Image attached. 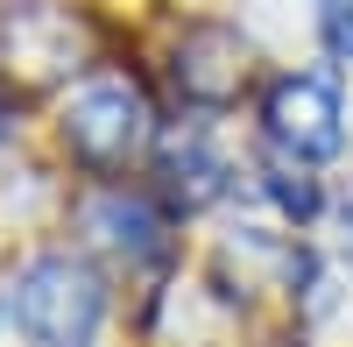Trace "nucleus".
Listing matches in <instances>:
<instances>
[{
  "label": "nucleus",
  "mask_w": 353,
  "mask_h": 347,
  "mask_svg": "<svg viewBox=\"0 0 353 347\" xmlns=\"http://www.w3.org/2000/svg\"><path fill=\"white\" fill-rule=\"evenodd\" d=\"M64 142H71V156L92 163V170H128L149 149V100H141L128 78L78 85L71 106H64Z\"/></svg>",
  "instance_id": "obj_3"
},
{
  "label": "nucleus",
  "mask_w": 353,
  "mask_h": 347,
  "mask_svg": "<svg viewBox=\"0 0 353 347\" xmlns=\"http://www.w3.org/2000/svg\"><path fill=\"white\" fill-rule=\"evenodd\" d=\"M176 85L198 106H233L248 93V43L219 21H198L184 36V50H176Z\"/></svg>",
  "instance_id": "obj_4"
},
{
  "label": "nucleus",
  "mask_w": 353,
  "mask_h": 347,
  "mask_svg": "<svg viewBox=\"0 0 353 347\" xmlns=\"http://www.w3.org/2000/svg\"><path fill=\"white\" fill-rule=\"evenodd\" d=\"M163 170H170V198H184V206H205V198H219V156L205 149V135H176L163 149Z\"/></svg>",
  "instance_id": "obj_5"
},
{
  "label": "nucleus",
  "mask_w": 353,
  "mask_h": 347,
  "mask_svg": "<svg viewBox=\"0 0 353 347\" xmlns=\"http://www.w3.org/2000/svg\"><path fill=\"white\" fill-rule=\"evenodd\" d=\"M92 220L106 227V248H121V255H163V220L141 206V198H99Z\"/></svg>",
  "instance_id": "obj_6"
},
{
  "label": "nucleus",
  "mask_w": 353,
  "mask_h": 347,
  "mask_svg": "<svg viewBox=\"0 0 353 347\" xmlns=\"http://www.w3.org/2000/svg\"><path fill=\"white\" fill-rule=\"evenodd\" d=\"M339 220H346V255H353V191H346V206H339Z\"/></svg>",
  "instance_id": "obj_9"
},
{
  "label": "nucleus",
  "mask_w": 353,
  "mask_h": 347,
  "mask_svg": "<svg viewBox=\"0 0 353 347\" xmlns=\"http://www.w3.org/2000/svg\"><path fill=\"white\" fill-rule=\"evenodd\" d=\"M8 305L21 312V326H28L36 347H85L99 333V312H106L92 270L71 263V255H36V263L14 276Z\"/></svg>",
  "instance_id": "obj_1"
},
{
  "label": "nucleus",
  "mask_w": 353,
  "mask_h": 347,
  "mask_svg": "<svg viewBox=\"0 0 353 347\" xmlns=\"http://www.w3.org/2000/svg\"><path fill=\"white\" fill-rule=\"evenodd\" d=\"M318 28H325V50L339 64H353V0H318Z\"/></svg>",
  "instance_id": "obj_8"
},
{
  "label": "nucleus",
  "mask_w": 353,
  "mask_h": 347,
  "mask_svg": "<svg viewBox=\"0 0 353 347\" xmlns=\"http://www.w3.org/2000/svg\"><path fill=\"white\" fill-rule=\"evenodd\" d=\"M261 121H269L276 156H297V163H325L339 156L346 142V100H339V71L325 64H304V71H283L261 100Z\"/></svg>",
  "instance_id": "obj_2"
},
{
  "label": "nucleus",
  "mask_w": 353,
  "mask_h": 347,
  "mask_svg": "<svg viewBox=\"0 0 353 347\" xmlns=\"http://www.w3.org/2000/svg\"><path fill=\"white\" fill-rule=\"evenodd\" d=\"M269 198H276L290 220H311V213H318V178H311V163L276 156V163H269Z\"/></svg>",
  "instance_id": "obj_7"
}]
</instances>
